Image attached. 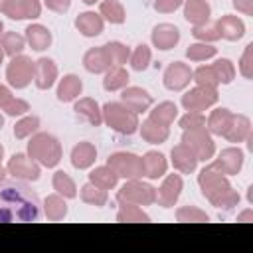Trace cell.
Listing matches in <instances>:
<instances>
[{
    "mask_svg": "<svg viewBox=\"0 0 253 253\" xmlns=\"http://www.w3.org/2000/svg\"><path fill=\"white\" fill-rule=\"evenodd\" d=\"M223 138H225L227 142H233V144L251 140V121H249V117H245V115H235V113H233L231 123H229V126H227L225 132H223Z\"/></svg>",
    "mask_w": 253,
    "mask_h": 253,
    "instance_id": "18",
    "label": "cell"
},
{
    "mask_svg": "<svg viewBox=\"0 0 253 253\" xmlns=\"http://www.w3.org/2000/svg\"><path fill=\"white\" fill-rule=\"evenodd\" d=\"M182 142L196 154L198 162H210L215 156V142L213 136L206 126L190 128L182 132Z\"/></svg>",
    "mask_w": 253,
    "mask_h": 253,
    "instance_id": "6",
    "label": "cell"
},
{
    "mask_svg": "<svg viewBox=\"0 0 253 253\" xmlns=\"http://www.w3.org/2000/svg\"><path fill=\"white\" fill-rule=\"evenodd\" d=\"M2 126H4V117L0 115V128H2Z\"/></svg>",
    "mask_w": 253,
    "mask_h": 253,
    "instance_id": "62",
    "label": "cell"
},
{
    "mask_svg": "<svg viewBox=\"0 0 253 253\" xmlns=\"http://www.w3.org/2000/svg\"><path fill=\"white\" fill-rule=\"evenodd\" d=\"M26 43L34 49V51H43V49H47L49 45H51V32L45 28V26H42V24H30L26 30Z\"/></svg>",
    "mask_w": 253,
    "mask_h": 253,
    "instance_id": "27",
    "label": "cell"
},
{
    "mask_svg": "<svg viewBox=\"0 0 253 253\" xmlns=\"http://www.w3.org/2000/svg\"><path fill=\"white\" fill-rule=\"evenodd\" d=\"M211 67H213L215 77H217V81H219L221 85H229V83L235 79V65H233L231 59L219 57V59H215V61L211 63Z\"/></svg>",
    "mask_w": 253,
    "mask_h": 253,
    "instance_id": "44",
    "label": "cell"
},
{
    "mask_svg": "<svg viewBox=\"0 0 253 253\" xmlns=\"http://www.w3.org/2000/svg\"><path fill=\"white\" fill-rule=\"evenodd\" d=\"M231 117H233V113H231L229 109L217 107V109H213V111L210 113V117L206 119V128L210 130L211 136H223L225 128H227L229 123H231Z\"/></svg>",
    "mask_w": 253,
    "mask_h": 253,
    "instance_id": "29",
    "label": "cell"
},
{
    "mask_svg": "<svg viewBox=\"0 0 253 253\" xmlns=\"http://www.w3.org/2000/svg\"><path fill=\"white\" fill-rule=\"evenodd\" d=\"M101 111H103V123L111 130H115L119 134H126V136H130L138 130V125H140L138 115L134 111H130L128 107H125L123 103L109 101L101 107Z\"/></svg>",
    "mask_w": 253,
    "mask_h": 253,
    "instance_id": "4",
    "label": "cell"
},
{
    "mask_svg": "<svg viewBox=\"0 0 253 253\" xmlns=\"http://www.w3.org/2000/svg\"><path fill=\"white\" fill-rule=\"evenodd\" d=\"M89 182L109 192V190H113L119 184V176L105 164V166H97V168H93L89 172Z\"/></svg>",
    "mask_w": 253,
    "mask_h": 253,
    "instance_id": "35",
    "label": "cell"
},
{
    "mask_svg": "<svg viewBox=\"0 0 253 253\" xmlns=\"http://www.w3.org/2000/svg\"><path fill=\"white\" fill-rule=\"evenodd\" d=\"M0 45H2V49H4L6 55L14 57V55H20V53L24 51V47H26V38L20 36V34H16V32H4V34L0 36Z\"/></svg>",
    "mask_w": 253,
    "mask_h": 253,
    "instance_id": "40",
    "label": "cell"
},
{
    "mask_svg": "<svg viewBox=\"0 0 253 253\" xmlns=\"http://www.w3.org/2000/svg\"><path fill=\"white\" fill-rule=\"evenodd\" d=\"M117 221L121 223H148L150 221V215L136 204H121L119 211H117Z\"/></svg>",
    "mask_w": 253,
    "mask_h": 253,
    "instance_id": "37",
    "label": "cell"
},
{
    "mask_svg": "<svg viewBox=\"0 0 253 253\" xmlns=\"http://www.w3.org/2000/svg\"><path fill=\"white\" fill-rule=\"evenodd\" d=\"M99 14L105 22L117 24V26L125 24V20H126V10L121 0H103L99 4Z\"/></svg>",
    "mask_w": 253,
    "mask_h": 253,
    "instance_id": "31",
    "label": "cell"
},
{
    "mask_svg": "<svg viewBox=\"0 0 253 253\" xmlns=\"http://www.w3.org/2000/svg\"><path fill=\"white\" fill-rule=\"evenodd\" d=\"M51 186H53V190H55L59 196H63L65 200L77 198V186H75L73 178H71L67 172H63V170H57V172L53 174Z\"/></svg>",
    "mask_w": 253,
    "mask_h": 253,
    "instance_id": "36",
    "label": "cell"
},
{
    "mask_svg": "<svg viewBox=\"0 0 253 253\" xmlns=\"http://www.w3.org/2000/svg\"><path fill=\"white\" fill-rule=\"evenodd\" d=\"M239 73L245 77V79H251L253 77V43H247L243 53H241V59H239Z\"/></svg>",
    "mask_w": 253,
    "mask_h": 253,
    "instance_id": "48",
    "label": "cell"
},
{
    "mask_svg": "<svg viewBox=\"0 0 253 253\" xmlns=\"http://www.w3.org/2000/svg\"><path fill=\"white\" fill-rule=\"evenodd\" d=\"M138 130H140L142 140H146L148 144H162L170 136V126L160 125V123H156L152 119L142 121V125H138Z\"/></svg>",
    "mask_w": 253,
    "mask_h": 253,
    "instance_id": "28",
    "label": "cell"
},
{
    "mask_svg": "<svg viewBox=\"0 0 253 253\" xmlns=\"http://www.w3.org/2000/svg\"><path fill=\"white\" fill-rule=\"evenodd\" d=\"M83 67H85L89 73H95V75L105 73V71L111 67V65H109V59H107V55H105L103 45H101V47H91V49L85 51V55H83Z\"/></svg>",
    "mask_w": 253,
    "mask_h": 253,
    "instance_id": "30",
    "label": "cell"
},
{
    "mask_svg": "<svg viewBox=\"0 0 253 253\" xmlns=\"http://www.w3.org/2000/svg\"><path fill=\"white\" fill-rule=\"evenodd\" d=\"M10 2H12V0H0V12H2V14L6 12V8H8Z\"/></svg>",
    "mask_w": 253,
    "mask_h": 253,
    "instance_id": "56",
    "label": "cell"
},
{
    "mask_svg": "<svg viewBox=\"0 0 253 253\" xmlns=\"http://www.w3.org/2000/svg\"><path fill=\"white\" fill-rule=\"evenodd\" d=\"M57 63L49 57H40L34 63V83L38 89L47 91L53 87V83L57 81Z\"/></svg>",
    "mask_w": 253,
    "mask_h": 253,
    "instance_id": "15",
    "label": "cell"
},
{
    "mask_svg": "<svg viewBox=\"0 0 253 253\" xmlns=\"http://www.w3.org/2000/svg\"><path fill=\"white\" fill-rule=\"evenodd\" d=\"M243 160H245V154L239 146H227L213 158L211 164L225 176H237L243 168Z\"/></svg>",
    "mask_w": 253,
    "mask_h": 253,
    "instance_id": "13",
    "label": "cell"
},
{
    "mask_svg": "<svg viewBox=\"0 0 253 253\" xmlns=\"http://www.w3.org/2000/svg\"><path fill=\"white\" fill-rule=\"evenodd\" d=\"M237 221H253V210H245L237 215Z\"/></svg>",
    "mask_w": 253,
    "mask_h": 253,
    "instance_id": "55",
    "label": "cell"
},
{
    "mask_svg": "<svg viewBox=\"0 0 253 253\" xmlns=\"http://www.w3.org/2000/svg\"><path fill=\"white\" fill-rule=\"evenodd\" d=\"M121 103L125 107H128L130 111H134L136 115H140L152 107V95L142 87H128L126 85L121 93Z\"/></svg>",
    "mask_w": 253,
    "mask_h": 253,
    "instance_id": "16",
    "label": "cell"
},
{
    "mask_svg": "<svg viewBox=\"0 0 253 253\" xmlns=\"http://www.w3.org/2000/svg\"><path fill=\"white\" fill-rule=\"evenodd\" d=\"M198 186L202 190V196L217 210H233L241 196L237 194V190H233V186L229 184L227 176L221 174L213 164H208L200 170L198 174Z\"/></svg>",
    "mask_w": 253,
    "mask_h": 253,
    "instance_id": "2",
    "label": "cell"
},
{
    "mask_svg": "<svg viewBox=\"0 0 253 253\" xmlns=\"http://www.w3.org/2000/svg\"><path fill=\"white\" fill-rule=\"evenodd\" d=\"M2 160H4V146L0 144V164H2Z\"/></svg>",
    "mask_w": 253,
    "mask_h": 253,
    "instance_id": "59",
    "label": "cell"
},
{
    "mask_svg": "<svg viewBox=\"0 0 253 253\" xmlns=\"http://www.w3.org/2000/svg\"><path fill=\"white\" fill-rule=\"evenodd\" d=\"M38 128H40V117H36V115H24L14 125V136L18 140H22V138H28V136L36 134Z\"/></svg>",
    "mask_w": 253,
    "mask_h": 253,
    "instance_id": "41",
    "label": "cell"
},
{
    "mask_svg": "<svg viewBox=\"0 0 253 253\" xmlns=\"http://www.w3.org/2000/svg\"><path fill=\"white\" fill-rule=\"evenodd\" d=\"M4 55H6V53H4V49H2V45H0V65H2V61H4Z\"/></svg>",
    "mask_w": 253,
    "mask_h": 253,
    "instance_id": "58",
    "label": "cell"
},
{
    "mask_svg": "<svg viewBox=\"0 0 253 253\" xmlns=\"http://www.w3.org/2000/svg\"><path fill=\"white\" fill-rule=\"evenodd\" d=\"M34 63L36 61H32V57H28L24 53L14 55L10 59V63L6 65L8 85L14 89H26L34 81Z\"/></svg>",
    "mask_w": 253,
    "mask_h": 253,
    "instance_id": "8",
    "label": "cell"
},
{
    "mask_svg": "<svg viewBox=\"0 0 253 253\" xmlns=\"http://www.w3.org/2000/svg\"><path fill=\"white\" fill-rule=\"evenodd\" d=\"M12 97H14V95H12V91H10L6 85H2V83H0V109H4V107H6V103H8Z\"/></svg>",
    "mask_w": 253,
    "mask_h": 253,
    "instance_id": "54",
    "label": "cell"
},
{
    "mask_svg": "<svg viewBox=\"0 0 253 253\" xmlns=\"http://www.w3.org/2000/svg\"><path fill=\"white\" fill-rule=\"evenodd\" d=\"M148 113H150L148 119H152L160 125H166V126H170L178 119V107L172 101H162V103L154 105L152 111H148Z\"/></svg>",
    "mask_w": 253,
    "mask_h": 253,
    "instance_id": "34",
    "label": "cell"
},
{
    "mask_svg": "<svg viewBox=\"0 0 253 253\" xmlns=\"http://www.w3.org/2000/svg\"><path fill=\"white\" fill-rule=\"evenodd\" d=\"M215 28L219 32V38L227 40V42H237L245 36V24L239 16L233 14H225L215 22Z\"/></svg>",
    "mask_w": 253,
    "mask_h": 253,
    "instance_id": "20",
    "label": "cell"
},
{
    "mask_svg": "<svg viewBox=\"0 0 253 253\" xmlns=\"http://www.w3.org/2000/svg\"><path fill=\"white\" fill-rule=\"evenodd\" d=\"M81 2H83V4H89V6H91V4H95V2H99V0H81Z\"/></svg>",
    "mask_w": 253,
    "mask_h": 253,
    "instance_id": "60",
    "label": "cell"
},
{
    "mask_svg": "<svg viewBox=\"0 0 253 253\" xmlns=\"http://www.w3.org/2000/svg\"><path fill=\"white\" fill-rule=\"evenodd\" d=\"M176 219L182 221V223H188V221L204 223V221H210V215L204 210L196 208V206H182V208L176 210Z\"/></svg>",
    "mask_w": 253,
    "mask_h": 253,
    "instance_id": "46",
    "label": "cell"
},
{
    "mask_svg": "<svg viewBox=\"0 0 253 253\" xmlns=\"http://www.w3.org/2000/svg\"><path fill=\"white\" fill-rule=\"evenodd\" d=\"M71 164H73V168H77V170H87V168H91L93 164H95V160H97V148H95V144L93 142H89V140H83V142H77L73 148H71Z\"/></svg>",
    "mask_w": 253,
    "mask_h": 253,
    "instance_id": "23",
    "label": "cell"
},
{
    "mask_svg": "<svg viewBox=\"0 0 253 253\" xmlns=\"http://www.w3.org/2000/svg\"><path fill=\"white\" fill-rule=\"evenodd\" d=\"M142 170H144V176L148 180H158V178H164L166 170H168V160L162 152L158 150H148L144 156H142Z\"/></svg>",
    "mask_w": 253,
    "mask_h": 253,
    "instance_id": "25",
    "label": "cell"
},
{
    "mask_svg": "<svg viewBox=\"0 0 253 253\" xmlns=\"http://www.w3.org/2000/svg\"><path fill=\"white\" fill-rule=\"evenodd\" d=\"M6 170L12 178L22 180V182H36V180H40V174H42V166L34 158H30L28 154H22V152L14 154L8 160Z\"/></svg>",
    "mask_w": 253,
    "mask_h": 253,
    "instance_id": "9",
    "label": "cell"
},
{
    "mask_svg": "<svg viewBox=\"0 0 253 253\" xmlns=\"http://www.w3.org/2000/svg\"><path fill=\"white\" fill-rule=\"evenodd\" d=\"M4 34V24H2V20H0V36Z\"/></svg>",
    "mask_w": 253,
    "mask_h": 253,
    "instance_id": "61",
    "label": "cell"
},
{
    "mask_svg": "<svg viewBox=\"0 0 253 253\" xmlns=\"http://www.w3.org/2000/svg\"><path fill=\"white\" fill-rule=\"evenodd\" d=\"M6 174H8V170H6V168H4L2 164H0V182H4V178H6Z\"/></svg>",
    "mask_w": 253,
    "mask_h": 253,
    "instance_id": "57",
    "label": "cell"
},
{
    "mask_svg": "<svg viewBox=\"0 0 253 253\" xmlns=\"http://www.w3.org/2000/svg\"><path fill=\"white\" fill-rule=\"evenodd\" d=\"M217 99H219L217 89H208V87L196 85L194 89H190L182 95V107H184V111L202 113V111H208L210 107H213L217 103Z\"/></svg>",
    "mask_w": 253,
    "mask_h": 253,
    "instance_id": "10",
    "label": "cell"
},
{
    "mask_svg": "<svg viewBox=\"0 0 253 253\" xmlns=\"http://www.w3.org/2000/svg\"><path fill=\"white\" fill-rule=\"evenodd\" d=\"M45 8L55 14H65L71 8V0H43Z\"/></svg>",
    "mask_w": 253,
    "mask_h": 253,
    "instance_id": "52",
    "label": "cell"
},
{
    "mask_svg": "<svg viewBox=\"0 0 253 253\" xmlns=\"http://www.w3.org/2000/svg\"><path fill=\"white\" fill-rule=\"evenodd\" d=\"M192 36L198 40V42H204V43H213L219 40V32L213 26L210 24H204V26H192Z\"/></svg>",
    "mask_w": 253,
    "mask_h": 253,
    "instance_id": "47",
    "label": "cell"
},
{
    "mask_svg": "<svg viewBox=\"0 0 253 253\" xmlns=\"http://www.w3.org/2000/svg\"><path fill=\"white\" fill-rule=\"evenodd\" d=\"M28 156L43 168H55L61 160V142L49 132H36L28 142Z\"/></svg>",
    "mask_w": 253,
    "mask_h": 253,
    "instance_id": "3",
    "label": "cell"
},
{
    "mask_svg": "<svg viewBox=\"0 0 253 253\" xmlns=\"http://www.w3.org/2000/svg\"><path fill=\"white\" fill-rule=\"evenodd\" d=\"M43 213L49 221H61L65 215H67V204H65V198L59 196L57 192L55 194H49L45 200H43Z\"/></svg>",
    "mask_w": 253,
    "mask_h": 253,
    "instance_id": "33",
    "label": "cell"
},
{
    "mask_svg": "<svg viewBox=\"0 0 253 253\" xmlns=\"http://www.w3.org/2000/svg\"><path fill=\"white\" fill-rule=\"evenodd\" d=\"M8 117H24L28 111H30V103L28 101H24V99H20V97H12L8 103H6V107L2 109Z\"/></svg>",
    "mask_w": 253,
    "mask_h": 253,
    "instance_id": "49",
    "label": "cell"
},
{
    "mask_svg": "<svg viewBox=\"0 0 253 253\" xmlns=\"http://www.w3.org/2000/svg\"><path fill=\"white\" fill-rule=\"evenodd\" d=\"M192 81H196V85L208 87V89H217V85H219L211 65H200L196 71H192Z\"/></svg>",
    "mask_w": 253,
    "mask_h": 253,
    "instance_id": "45",
    "label": "cell"
},
{
    "mask_svg": "<svg viewBox=\"0 0 253 253\" xmlns=\"http://www.w3.org/2000/svg\"><path fill=\"white\" fill-rule=\"evenodd\" d=\"M79 196H81V200H83L85 204L95 206V208H103V206L109 202L107 190H103V188H99V186H95V184H91V182H87L85 186H81Z\"/></svg>",
    "mask_w": 253,
    "mask_h": 253,
    "instance_id": "39",
    "label": "cell"
},
{
    "mask_svg": "<svg viewBox=\"0 0 253 253\" xmlns=\"http://www.w3.org/2000/svg\"><path fill=\"white\" fill-rule=\"evenodd\" d=\"M192 81V67L184 61H174L164 69L162 83L168 91H184Z\"/></svg>",
    "mask_w": 253,
    "mask_h": 253,
    "instance_id": "11",
    "label": "cell"
},
{
    "mask_svg": "<svg viewBox=\"0 0 253 253\" xmlns=\"http://www.w3.org/2000/svg\"><path fill=\"white\" fill-rule=\"evenodd\" d=\"M128 61H130V67H132L134 71H144V69L150 65V61H152V51H150V47H148L146 43H138V45L130 51Z\"/></svg>",
    "mask_w": 253,
    "mask_h": 253,
    "instance_id": "43",
    "label": "cell"
},
{
    "mask_svg": "<svg viewBox=\"0 0 253 253\" xmlns=\"http://www.w3.org/2000/svg\"><path fill=\"white\" fill-rule=\"evenodd\" d=\"M117 202L119 204H136V206H152L156 204V188L136 180H125V184L117 190Z\"/></svg>",
    "mask_w": 253,
    "mask_h": 253,
    "instance_id": "5",
    "label": "cell"
},
{
    "mask_svg": "<svg viewBox=\"0 0 253 253\" xmlns=\"http://www.w3.org/2000/svg\"><path fill=\"white\" fill-rule=\"evenodd\" d=\"M75 28L81 36L85 38H95L101 36L105 30V20L101 18L99 12H81L75 18Z\"/></svg>",
    "mask_w": 253,
    "mask_h": 253,
    "instance_id": "21",
    "label": "cell"
},
{
    "mask_svg": "<svg viewBox=\"0 0 253 253\" xmlns=\"http://www.w3.org/2000/svg\"><path fill=\"white\" fill-rule=\"evenodd\" d=\"M107 166L125 180H136L144 176L142 170V156L134 154V152H113L107 158Z\"/></svg>",
    "mask_w": 253,
    "mask_h": 253,
    "instance_id": "7",
    "label": "cell"
},
{
    "mask_svg": "<svg viewBox=\"0 0 253 253\" xmlns=\"http://www.w3.org/2000/svg\"><path fill=\"white\" fill-rule=\"evenodd\" d=\"M211 6L208 0H184V18L192 26H204L210 22Z\"/></svg>",
    "mask_w": 253,
    "mask_h": 253,
    "instance_id": "22",
    "label": "cell"
},
{
    "mask_svg": "<svg viewBox=\"0 0 253 253\" xmlns=\"http://www.w3.org/2000/svg\"><path fill=\"white\" fill-rule=\"evenodd\" d=\"M105 49V55L109 59V65L115 67V65H125L130 57V47H126L123 42H107L103 45Z\"/></svg>",
    "mask_w": 253,
    "mask_h": 253,
    "instance_id": "38",
    "label": "cell"
},
{
    "mask_svg": "<svg viewBox=\"0 0 253 253\" xmlns=\"http://www.w3.org/2000/svg\"><path fill=\"white\" fill-rule=\"evenodd\" d=\"M184 190V182L180 174H164V180L160 184V188L156 190V202L160 208H174L176 202L180 200V194Z\"/></svg>",
    "mask_w": 253,
    "mask_h": 253,
    "instance_id": "12",
    "label": "cell"
},
{
    "mask_svg": "<svg viewBox=\"0 0 253 253\" xmlns=\"http://www.w3.org/2000/svg\"><path fill=\"white\" fill-rule=\"evenodd\" d=\"M150 40H152V45H154L156 49L168 51V49H172V47L178 45V42H180V30H178L174 24L162 22V24H156V26L152 28Z\"/></svg>",
    "mask_w": 253,
    "mask_h": 253,
    "instance_id": "14",
    "label": "cell"
},
{
    "mask_svg": "<svg viewBox=\"0 0 253 253\" xmlns=\"http://www.w3.org/2000/svg\"><path fill=\"white\" fill-rule=\"evenodd\" d=\"M182 4H184V0H154V10L160 14H172Z\"/></svg>",
    "mask_w": 253,
    "mask_h": 253,
    "instance_id": "51",
    "label": "cell"
},
{
    "mask_svg": "<svg viewBox=\"0 0 253 253\" xmlns=\"http://www.w3.org/2000/svg\"><path fill=\"white\" fill-rule=\"evenodd\" d=\"M128 79L130 77H128V71L125 69V65H115L105 71L103 87H105V91H123L128 85Z\"/></svg>",
    "mask_w": 253,
    "mask_h": 253,
    "instance_id": "32",
    "label": "cell"
},
{
    "mask_svg": "<svg viewBox=\"0 0 253 253\" xmlns=\"http://www.w3.org/2000/svg\"><path fill=\"white\" fill-rule=\"evenodd\" d=\"M170 162H172V166H174L180 174H192V172H196V168H198V158H196V154H194L184 142H180V144H176V146L172 148V152H170Z\"/></svg>",
    "mask_w": 253,
    "mask_h": 253,
    "instance_id": "19",
    "label": "cell"
},
{
    "mask_svg": "<svg viewBox=\"0 0 253 253\" xmlns=\"http://www.w3.org/2000/svg\"><path fill=\"white\" fill-rule=\"evenodd\" d=\"M180 128L182 130H190V128H200L206 126V117L202 113H194V111H186L184 117H180Z\"/></svg>",
    "mask_w": 253,
    "mask_h": 253,
    "instance_id": "50",
    "label": "cell"
},
{
    "mask_svg": "<svg viewBox=\"0 0 253 253\" xmlns=\"http://www.w3.org/2000/svg\"><path fill=\"white\" fill-rule=\"evenodd\" d=\"M233 8L245 16H253V0H233Z\"/></svg>",
    "mask_w": 253,
    "mask_h": 253,
    "instance_id": "53",
    "label": "cell"
},
{
    "mask_svg": "<svg viewBox=\"0 0 253 253\" xmlns=\"http://www.w3.org/2000/svg\"><path fill=\"white\" fill-rule=\"evenodd\" d=\"M81 91H83V81H81L77 75L67 73V75H63V77L59 79V83H57V93H55V95H57V101H61V103H71V101L79 99Z\"/></svg>",
    "mask_w": 253,
    "mask_h": 253,
    "instance_id": "26",
    "label": "cell"
},
{
    "mask_svg": "<svg viewBox=\"0 0 253 253\" xmlns=\"http://www.w3.org/2000/svg\"><path fill=\"white\" fill-rule=\"evenodd\" d=\"M42 14L40 0H12L4 12L10 20H36Z\"/></svg>",
    "mask_w": 253,
    "mask_h": 253,
    "instance_id": "17",
    "label": "cell"
},
{
    "mask_svg": "<svg viewBox=\"0 0 253 253\" xmlns=\"http://www.w3.org/2000/svg\"><path fill=\"white\" fill-rule=\"evenodd\" d=\"M42 217V204L38 194L22 180L0 182V223L38 221Z\"/></svg>",
    "mask_w": 253,
    "mask_h": 253,
    "instance_id": "1",
    "label": "cell"
},
{
    "mask_svg": "<svg viewBox=\"0 0 253 253\" xmlns=\"http://www.w3.org/2000/svg\"><path fill=\"white\" fill-rule=\"evenodd\" d=\"M215 53H217V47H213V43H204V42L190 43L186 49V57L190 61H206L215 57Z\"/></svg>",
    "mask_w": 253,
    "mask_h": 253,
    "instance_id": "42",
    "label": "cell"
},
{
    "mask_svg": "<svg viewBox=\"0 0 253 253\" xmlns=\"http://www.w3.org/2000/svg\"><path fill=\"white\" fill-rule=\"evenodd\" d=\"M73 111L77 113V117L85 119L91 126H101L103 125V111L99 107V103L91 97H81V99H75V107Z\"/></svg>",
    "mask_w": 253,
    "mask_h": 253,
    "instance_id": "24",
    "label": "cell"
}]
</instances>
